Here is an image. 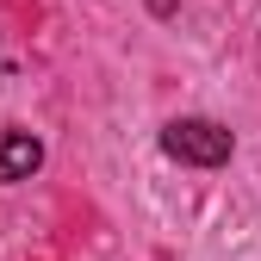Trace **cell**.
I'll return each instance as SVG.
<instances>
[{
    "mask_svg": "<svg viewBox=\"0 0 261 261\" xmlns=\"http://www.w3.org/2000/svg\"><path fill=\"white\" fill-rule=\"evenodd\" d=\"M44 168V143L31 137V130H7V137H0V180H31Z\"/></svg>",
    "mask_w": 261,
    "mask_h": 261,
    "instance_id": "cell-2",
    "label": "cell"
},
{
    "mask_svg": "<svg viewBox=\"0 0 261 261\" xmlns=\"http://www.w3.org/2000/svg\"><path fill=\"white\" fill-rule=\"evenodd\" d=\"M162 149L174 162H193V168H218V162H230V130L218 118H174L162 130Z\"/></svg>",
    "mask_w": 261,
    "mask_h": 261,
    "instance_id": "cell-1",
    "label": "cell"
}]
</instances>
